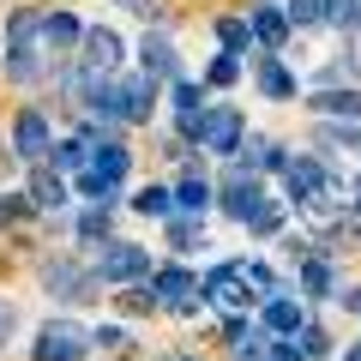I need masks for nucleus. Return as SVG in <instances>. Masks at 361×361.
<instances>
[{"mask_svg":"<svg viewBox=\"0 0 361 361\" xmlns=\"http://www.w3.org/2000/svg\"><path fill=\"white\" fill-rule=\"evenodd\" d=\"M169 241H175L180 253H193V247H199V223H193V217H175V211H169Z\"/></svg>","mask_w":361,"mask_h":361,"instance_id":"nucleus-27","label":"nucleus"},{"mask_svg":"<svg viewBox=\"0 0 361 361\" xmlns=\"http://www.w3.org/2000/svg\"><path fill=\"white\" fill-rule=\"evenodd\" d=\"M18 157H30V163H42V157H49V121L37 115V109H25V115H18Z\"/></svg>","mask_w":361,"mask_h":361,"instance_id":"nucleus-14","label":"nucleus"},{"mask_svg":"<svg viewBox=\"0 0 361 361\" xmlns=\"http://www.w3.org/2000/svg\"><path fill=\"white\" fill-rule=\"evenodd\" d=\"M90 349H97V343H90V331H85V325H73V319H49L37 331V361H85Z\"/></svg>","mask_w":361,"mask_h":361,"instance_id":"nucleus-3","label":"nucleus"},{"mask_svg":"<svg viewBox=\"0 0 361 361\" xmlns=\"http://www.w3.org/2000/svg\"><path fill=\"white\" fill-rule=\"evenodd\" d=\"M97 253H103V277H109V283H133V277L151 271V253L133 247V241H103Z\"/></svg>","mask_w":361,"mask_h":361,"instance_id":"nucleus-7","label":"nucleus"},{"mask_svg":"<svg viewBox=\"0 0 361 361\" xmlns=\"http://www.w3.org/2000/svg\"><path fill=\"white\" fill-rule=\"evenodd\" d=\"M307 109L325 121H361V90H313Z\"/></svg>","mask_w":361,"mask_h":361,"instance_id":"nucleus-12","label":"nucleus"},{"mask_svg":"<svg viewBox=\"0 0 361 361\" xmlns=\"http://www.w3.org/2000/svg\"><path fill=\"white\" fill-rule=\"evenodd\" d=\"M90 343L109 349V355H121V349H127V331H121V325H103V331H90Z\"/></svg>","mask_w":361,"mask_h":361,"instance_id":"nucleus-32","label":"nucleus"},{"mask_svg":"<svg viewBox=\"0 0 361 361\" xmlns=\"http://www.w3.org/2000/svg\"><path fill=\"white\" fill-rule=\"evenodd\" d=\"M247 30H253V37L265 42V49H283V37H289V18H283V6H253Z\"/></svg>","mask_w":361,"mask_h":361,"instance_id":"nucleus-17","label":"nucleus"},{"mask_svg":"<svg viewBox=\"0 0 361 361\" xmlns=\"http://www.w3.org/2000/svg\"><path fill=\"white\" fill-rule=\"evenodd\" d=\"M295 271H301V289H307V295H331V289H337V277H331V265H325V253L295 259Z\"/></svg>","mask_w":361,"mask_h":361,"instance_id":"nucleus-19","label":"nucleus"},{"mask_svg":"<svg viewBox=\"0 0 361 361\" xmlns=\"http://www.w3.org/2000/svg\"><path fill=\"white\" fill-rule=\"evenodd\" d=\"M247 229H253V235H277V229H283V205H277V199H265V205L247 217Z\"/></svg>","mask_w":361,"mask_h":361,"instance_id":"nucleus-25","label":"nucleus"},{"mask_svg":"<svg viewBox=\"0 0 361 361\" xmlns=\"http://www.w3.org/2000/svg\"><path fill=\"white\" fill-rule=\"evenodd\" d=\"M78 241H85V247H103L109 241V205H90L85 217H78Z\"/></svg>","mask_w":361,"mask_h":361,"instance_id":"nucleus-23","label":"nucleus"},{"mask_svg":"<svg viewBox=\"0 0 361 361\" xmlns=\"http://www.w3.org/2000/svg\"><path fill=\"white\" fill-rule=\"evenodd\" d=\"M331 295H337V307H349V313H361V283H337Z\"/></svg>","mask_w":361,"mask_h":361,"instance_id":"nucleus-35","label":"nucleus"},{"mask_svg":"<svg viewBox=\"0 0 361 361\" xmlns=\"http://www.w3.org/2000/svg\"><path fill=\"white\" fill-rule=\"evenodd\" d=\"M151 295L163 301V307H175V313H193V301H199V277L193 271H180V265H163L151 277Z\"/></svg>","mask_w":361,"mask_h":361,"instance_id":"nucleus-5","label":"nucleus"},{"mask_svg":"<svg viewBox=\"0 0 361 361\" xmlns=\"http://www.w3.org/2000/svg\"><path fill=\"white\" fill-rule=\"evenodd\" d=\"M229 265H235V271H241V283H247V289H253V295H271V271H265V265H259V259H229Z\"/></svg>","mask_w":361,"mask_h":361,"instance_id":"nucleus-26","label":"nucleus"},{"mask_svg":"<svg viewBox=\"0 0 361 361\" xmlns=\"http://www.w3.org/2000/svg\"><path fill=\"white\" fill-rule=\"evenodd\" d=\"M199 139H205V151H217V157H229L235 145H241V109H211L205 115V133H199Z\"/></svg>","mask_w":361,"mask_h":361,"instance_id":"nucleus-8","label":"nucleus"},{"mask_svg":"<svg viewBox=\"0 0 361 361\" xmlns=\"http://www.w3.org/2000/svg\"><path fill=\"white\" fill-rule=\"evenodd\" d=\"M199 295H205L211 307H223V313H241V307H253V289L241 283V271H235V265H217V271H205Z\"/></svg>","mask_w":361,"mask_h":361,"instance_id":"nucleus-4","label":"nucleus"},{"mask_svg":"<svg viewBox=\"0 0 361 361\" xmlns=\"http://www.w3.org/2000/svg\"><path fill=\"white\" fill-rule=\"evenodd\" d=\"M349 199H355V205H349V211H355V217H361V180H355V187H349Z\"/></svg>","mask_w":361,"mask_h":361,"instance_id":"nucleus-38","label":"nucleus"},{"mask_svg":"<svg viewBox=\"0 0 361 361\" xmlns=\"http://www.w3.org/2000/svg\"><path fill=\"white\" fill-rule=\"evenodd\" d=\"M217 37H223V49H229V54H241L247 42H253V30H247V18H223Z\"/></svg>","mask_w":361,"mask_h":361,"instance_id":"nucleus-28","label":"nucleus"},{"mask_svg":"<svg viewBox=\"0 0 361 361\" xmlns=\"http://www.w3.org/2000/svg\"><path fill=\"white\" fill-rule=\"evenodd\" d=\"M223 205H229V217H235V223H247L259 205H265V193H259V175H253L247 163H235V169H229V180H223Z\"/></svg>","mask_w":361,"mask_h":361,"instance_id":"nucleus-6","label":"nucleus"},{"mask_svg":"<svg viewBox=\"0 0 361 361\" xmlns=\"http://www.w3.org/2000/svg\"><path fill=\"white\" fill-rule=\"evenodd\" d=\"M42 283H49L54 295H73V301H85V295H90V277L73 265V259H61V265H42Z\"/></svg>","mask_w":361,"mask_h":361,"instance_id":"nucleus-15","label":"nucleus"},{"mask_svg":"<svg viewBox=\"0 0 361 361\" xmlns=\"http://www.w3.org/2000/svg\"><path fill=\"white\" fill-rule=\"evenodd\" d=\"M30 205H42V211H61L66 205V187H61L54 169H37V175H30Z\"/></svg>","mask_w":361,"mask_h":361,"instance_id":"nucleus-20","label":"nucleus"},{"mask_svg":"<svg viewBox=\"0 0 361 361\" xmlns=\"http://www.w3.org/2000/svg\"><path fill=\"white\" fill-rule=\"evenodd\" d=\"M180 54H175V42L169 37H145V78H157V85H175V73H180Z\"/></svg>","mask_w":361,"mask_h":361,"instance_id":"nucleus-13","label":"nucleus"},{"mask_svg":"<svg viewBox=\"0 0 361 361\" xmlns=\"http://www.w3.org/2000/svg\"><path fill=\"white\" fill-rule=\"evenodd\" d=\"M121 307H127V313H151L157 295H151V289H127V295H121Z\"/></svg>","mask_w":361,"mask_h":361,"instance_id":"nucleus-33","label":"nucleus"},{"mask_svg":"<svg viewBox=\"0 0 361 361\" xmlns=\"http://www.w3.org/2000/svg\"><path fill=\"white\" fill-rule=\"evenodd\" d=\"M319 18H325V25H355V0H319Z\"/></svg>","mask_w":361,"mask_h":361,"instance_id":"nucleus-29","label":"nucleus"},{"mask_svg":"<svg viewBox=\"0 0 361 361\" xmlns=\"http://www.w3.org/2000/svg\"><path fill=\"white\" fill-rule=\"evenodd\" d=\"M259 325H265V331H295V325H307V307H301L295 295H277V289H271L265 307H259Z\"/></svg>","mask_w":361,"mask_h":361,"instance_id":"nucleus-10","label":"nucleus"},{"mask_svg":"<svg viewBox=\"0 0 361 361\" xmlns=\"http://www.w3.org/2000/svg\"><path fill=\"white\" fill-rule=\"evenodd\" d=\"M85 73H115L121 66V37L115 30H85Z\"/></svg>","mask_w":361,"mask_h":361,"instance_id":"nucleus-11","label":"nucleus"},{"mask_svg":"<svg viewBox=\"0 0 361 361\" xmlns=\"http://www.w3.org/2000/svg\"><path fill=\"white\" fill-rule=\"evenodd\" d=\"M343 145H349V151H355V157H361V133H355V139H343Z\"/></svg>","mask_w":361,"mask_h":361,"instance_id":"nucleus-39","label":"nucleus"},{"mask_svg":"<svg viewBox=\"0 0 361 361\" xmlns=\"http://www.w3.org/2000/svg\"><path fill=\"white\" fill-rule=\"evenodd\" d=\"M349 361H361V343H355V349H349Z\"/></svg>","mask_w":361,"mask_h":361,"instance_id":"nucleus-40","label":"nucleus"},{"mask_svg":"<svg viewBox=\"0 0 361 361\" xmlns=\"http://www.w3.org/2000/svg\"><path fill=\"white\" fill-rule=\"evenodd\" d=\"M13 325H18V313H13V307H0V337H13Z\"/></svg>","mask_w":361,"mask_h":361,"instance_id":"nucleus-37","label":"nucleus"},{"mask_svg":"<svg viewBox=\"0 0 361 361\" xmlns=\"http://www.w3.org/2000/svg\"><path fill=\"white\" fill-rule=\"evenodd\" d=\"M235 61H241V54H217V61H211V85H235V78H241V66H235Z\"/></svg>","mask_w":361,"mask_h":361,"instance_id":"nucleus-30","label":"nucleus"},{"mask_svg":"<svg viewBox=\"0 0 361 361\" xmlns=\"http://www.w3.org/2000/svg\"><path fill=\"white\" fill-rule=\"evenodd\" d=\"M121 6H127V13H139V18H151V13H157L151 0H121Z\"/></svg>","mask_w":361,"mask_h":361,"instance_id":"nucleus-36","label":"nucleus"},{"mask_svg":"<svg viewBox=\"0 0 361 361\" xmlns=\"http://www.w3.org/2000/svg\"><path fill=\"white\" fill-rule=\"evenodd\" d=\"M289 343L301 349V361H313V355H325V349H331V337H325L319 325H295V331H289Z\"/></svg>","mask_w":361,"mask_h":361,"instance_id":"nucleus-24","label":"nucleus"},{"mask_svg":"<svg viewBox=\"0 0 361 361\" xmlns=\"http://www.w3.org/2000/svg\"><path fill=\"white\" fill-rule=\"evenodd\" d=\"M78 37H85V25H78L73 13H42V42H49V54H66Z\"/></svg>","mask_w":361,"mask_h":361,"instance_id":"nucleus-16","label":"nucleus"},{"mask_svg":"<svg viewBox=\"0 0 361 361\" xmlns=\"http://www.w3.org/2000/svg\"><path fill=\"white\" fill-rule=\"evenodd\" d=\"M169 361H193V355H169Z\"/></svg>","mask_w":361,"mask_h":361,"instance_id":"nucleus-41","label":"nucleus"},{"mask_svg":"<svg viewBox=\"0 0 361 361\" xmlns=\"http://www.w3.org/2000/svg\"><path fill=\"white\" fill-rule=\"evenodd\" d=\"M127 169H133V151L127 145H115V139H97L90 145V157H85V169H78V193H90V199H103V205H115V193H121V180H127Z\"/></svg>","mask_w":361,"mask_h":361,"instance_id":"nucleus-2","label":"nucleus"},{"mask_svg":"<svg viewBox=\"0 0 361 361\" xmlns=\"http://www.w3.org/2000/svg\"><path fill=\"white\" fill-rule=\"evenodd\" d=\"M133 211H139V217H169V211H175V193H169V187H139Z\"/></svg>","mask_w":361,"mask_h":361,"instance_id":"nucleus-22","label":"nucleus"},{"mask_svg":"<svg viewBox=\"0 0 361 361\" xmlns=\"http://www.w3.org/2000/svg\"><path fill=\"white\" fill-rule=\"evenodd\" d=\"M49 42H42V13H30V6H13L6 13V78L13 85H37L42 73H49Z\"/></svg>","mask_w":361,"mask_h":361,"instance_id":"nucleus-1","label":"nucleus"},{"mask_svg":"<svg viewBox=\"0 0 361 361\" xmlns=\"http://www.w3.org/2000/svg\"><path fill=\"white\" fill-rule=\"evenodd\" d=\"M30 211H37V205H30V199H0V223H13V217H30Z\"/></svg>","mask_w":361,"mask_h":361,"instance_id":"nucleus-34","label":"nucleus"},{"mask_svg":"<svg viewBox=\"0 0 361 361\" xmlns=\"http://www.w3.org/2000/svg\"><path fill=\"white\" fill-rule=\"evenodd\" d=\"M283 187H289V199H295V205H307L313 193H319V180H325V169L313 163V157H283Z\"/></svg>","mask_w":361,"mask_h":361,"instance_id":"nucleus-9","label":"nucleus"},{"mask_svg":"<svg viewBox=\"0 0 361 361\" xmlns=\"http://www.w3.org/2000/svg\"><path fill=\"white\" fill-rule=\"evenodd\" d=\"M259 90H265V97H295L289 66H283V61H259Z\"/></svg>","mask_w":361,"mask_h":361,"instance_id":"nucleus-21","label":"nucleus"},{"mask_svg":"<svg viewBox=\"0 0 361 361\" xmlns=\"http://www.w3.org/2000/svg\"><path fill=\"white\" fill-rule=\"evenodd\" d=\"M205 205H211V180H205V175H180V187H175V211H187V217H205Z\"/></svg>","mask_w":361,"mask_h":361,"instance_id":"nucleus-18","label":"nucleus"},{"mask_svg":"<svg viewBox=\"0 0 361 361\" xmlns=\"http://www.w3.org/2000/svg\"><path fill=\"white\" fill-rule=\"evenodd\" d=\"M283 18H289V25H319V0H289Z\"/></svg>","mask_w":361,"mask_h":361,"instance_id":"nucleus-31","label":"nucleus"}]
</instances>
